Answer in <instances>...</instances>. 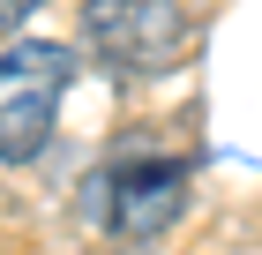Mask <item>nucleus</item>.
Returning <instances> with one entry per match:
<instances>
[{"label":"nucleus","instance_id":"obj_3","mask_svg":"<svg viewBox=\"0 0 262 255\" xmlns=\"http://www.w3.org/2000/svg\"><path fill=\"white\" fill-rule=\"evenodd\" d=\"M82 45L113 75H165L195 45L180 0H82Z\"/></svg>","mask_w":262,"mask_h":255},{"label":"nucleus","instance_id":"obj_4","mask_svg":"<svg viewBox=\"0 0 262 255\" xmlns=\"http://www.w3.org/2000/svg\"><path fill=\"white\" fill-rule=\"evenodd\" d=\"M45 0H0V30H15V23H30Z\"/></svg>","mask_w":262,"mask_h":255},{"label":"nucleus","instance_id":"obj_1","mask_svg":"<svg viewBox=\"0 0 262 255\" xmlns=\"http://www.w3.org/2000/svg\"><path fill=\"white\" fill-rule=\"evenodd\" d=\"M75 83V53L53 38H23L0 53V165H30L53 143Z\"/></svg>","mask_w":262,"mask_h":255},{"label":"nucleus","instance_id":"obj_2","mask_svg":"<svg viewBox=\"0 0 262 255\" xmlns=\"http://www.w3.org/2000/svg\"><path fill=\"white\" fill-rule=\"evenodd\" d=\"M187 210V158H105L82 180V218L113 240H158Z\"/></svg>","mask_w":262,"mask_h":255}]
</instances>
